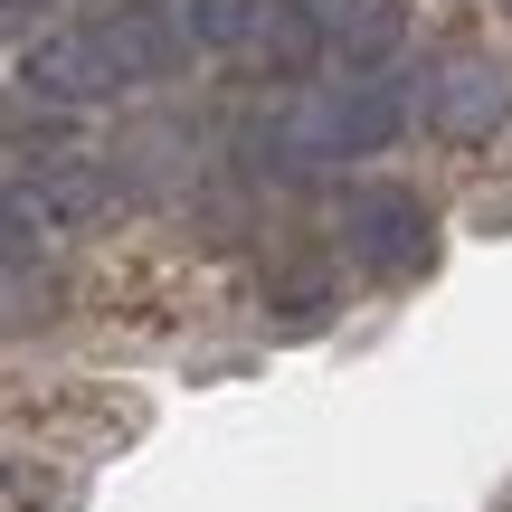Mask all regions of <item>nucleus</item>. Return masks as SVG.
<instances>
[{"label":"nucleus","instance_id":"nucleus-1","mask_svg":"<svg viewBox=\"0 0 512 512\" xmlns=\"http://www.w3.org/2000/svg\"><path fill=\"white\" fill-rule=\"evenodd\" d=\"M181 19L162 10H95V19H67V29L29 38L19 48V86L48 95V105H114L133 86H162L181 67Z\"/></svg>","mask_w":512,"mask_h":512},{"label":"nucleus","instance_id":"nucleus-2","mask_svg":"<svg viewBox=\"0 0 512 512\" xmlns=\"http://www.w3.org/2000/svg\"><path fill=\"white\" fill-rule=\"evenodd\" d=\"M408 124V95L399 76H332V86H304L285 105V124L266 133L275 171H294V181H313V171H342V162H370V152H389Z\"/></svg>","mask_w":512,"mask_h":512},{"label":"nucleus","instance_id":"nucleus-3","mask_svg":"<svg viewBox=\"0 0 512 512\" xmlns=\"http://www.w3.org/2000/svg\"><path fill=\"white\" fill-rule=\"evenodd\" d=\"M342 247L361 275H380V285H408V275H427V256H437V219H427L418 190L399 181H361L342 200Z\"/></svg>","mask_w":512,"mask_h":512},{"label":"nucleus","instance_id":"nucleus-4","mask_svg":"<svg viewBox=\"0 0 512 512\" xmlns=\"http://www.w3.org/2000/svg\"><path fill=\"white\" fill-rule=\"evenodd\" d=\"M503 114H512V57L446 48L437 67H427V124H437L446 143H484V133H503Z\"/></svg>","mask_w":512,"mask_h":512},{"label":"nucleus","instance_id":"nucleus-5","mask_svg":"<svg viewBox=\"0 0 512 512\" xmlns=\"http://www.w3.org/2000/svg\"><path fill=\"white\" fill-rule=\"evenodd\" d=\"M10 200H19V209H38L48 228H57V219L86 228V219H105V209H114V171L95 162V152H19Z\"/></svg>","mask_w":512,"mask_h":512},{"label":"nucleus","instance_id":"nucleus-6","mask_svg":"<svg viewBox=\"0 0 512 512\" xmlns=\"http://www.w3.org/2000/svg\"><path fill=\"white\" fill-rule=\"evenodd\" d=\"M323 29H332V57L351 76H380V57L408 38V0H332Z\"/></svg>","mask_w":512,"mask_h":512},{"label":"nucleus","instance_id":"nucleus-7","mask_svg":"<svg viewBox=\"0 0 512 512\" xmlns=\"http://www.w3.org/2000/svg\"><path fill=\"white\" fill-rule=\"evenodd\" d=\"M275 0H171L190 48H219V57H256V29H266Z\"/></svg>","mask_w":512,"mask_h":512},{"label":"nucleus","instance_id":"nucleus-8","mask_svg":"<svg viewBox=\"0 0 512 512\" xmlns=\"http://www.w3.org/2000/svg\"><path fill=\"white\" fill-rule=\"evenodd\" d=\"M304 10H332V0H304Z\"/></svg>","mask_w":512,"mask_h":512}]
</instances>
